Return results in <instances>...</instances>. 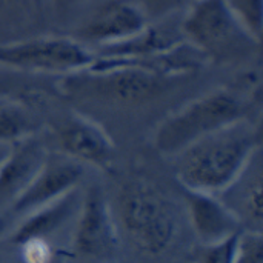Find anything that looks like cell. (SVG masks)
<instances>
[{"mask_svg":"<svg viewBox=\"0 0 263 263\" xmlns=\"http://www.w3.org/2000/svg\"><path fill=\"white\" fill-rule=\"evenodd\" d=\"M260 149L259 133L247 119L223 126L177 154L176 177L182 188L220 194Z\"/></svg>","mask_w":263,"mask_h":263,"instance_id":"obj_1","label":"cell"},{"mask_svg":"<svg viewBox=\"0 0 263 263\" xmlns=\"http://www.w3.org/2000/svg\"><path fill=\"white\" fill-rule=\"evenodd\" d=\"M117 216L131 243L143 254H163L176 239L177 220L171 202L145 179H131L120 185Z\"/></svg>","mask_w":263,"mask_h":263,"instance_id":"obj_2","label":"cell"},{"mask_svg":"<svg viewBox=\"0 0 263 263\" xmlns=\"http://www.w3.org/2000/svg\"><path fill=\"white\" fill-rule=\"evenodd\" d=\"M247 119L245 105L230 89L211 91L162 120L154 133V146L163 156H177L197 140Z\"/></svg>","mask_w":263,"mask_h":263,"instance_id":"obj_3","label":"cell"},{"mask_svg":"<svg viewBox=\"0 0 263 263\" xmlns=\"http://www.w3.org/2000/svg\"><path fill=\"white\" fill-rule=\"evenodd\" d=\"M65 89L79 97L140 103L163 92L170 79L134 66H92L66 76Z\"/></svg>","mask_w":263,"mask_h":263,"instance_id":"obj_4","label":"cell"},{"mask_svg":"<svg viewBox=\"0 0 263 263\" xmlns=\"http://www.w3.org/2000/svg\"><path fill=\"white\" fill-rule=\"evenodd\" d=\"M94 60V51L71 37L43 35L0 45V65L29 72L71 76L88 69Z\"/></svg>","mask_w":263,"mask_h":263,"instance_id":"obj_5","label":"cell"},{"mask_svg":"<svg viewBox=\"0 0 263 263\" xmlns=\"http://www.w3.org/2000/svg\"><path fill=\"white\" fill-rule=\"evenodd\" d=\"M179 28L185 42L208 60L230 57L248 45H256L236 23L225 0H196L186 8Z\"/></svg>","mask_w":263,"mask_h":263,"instance_id":"obj_6","label":"cell"},{"mask_svg":"<svg viewBox=\"0 0 263 263\" xmlns=\"http://www.w3.org/2000/svg\"><path fill=\"white\" fill-rule=\"evenodd\" d=\"M77 213V223L71 240L72 253L80 259L114 260L119 253V233L103 191L99 186L88 188Z\"/></svg>","mask_w":263,"mask_h":263,"instance_id":"obj_7","label":"cell"},{"mask_svg":"<svg viewBox=\"0 0 263 263\" xmlns=\"http://www.w3.org/2000/svg\"><path fill=\"white\" fill-rule=\"evenodd\" d=\"M57 143L63 156L82 165H91L105 173L114 168L116 146L111 136L85 116H68L57 128Z\"/></svg>","mask_w":263,"mask_h":263,"instance_id":"obj_8","label":"cell"},{"mask_svg":"<svg viewBox=\"0 0 263 263\" xmlns=\"http://www.w3.org/2000/svg\"><path fill=\"white\" fill-rule=\"evenodd\" d=\"M149 22L133 0H106L77 31L79 40L96 48L119 43L142 31Z\"/></svg>","mask_w":263,"mask_h":263,"instance_id":"obj_9","label":"cell"},{"mask_svg":"<svg viewBox=\"0 0 263 263\" xmlns=\"http://www.w3.org/2000/svg\"><path fill=\"white\" fill-rule=\"evenodd\" d=\"M83 177V165L63 156L48 157L28 188L12 202L14 213L28 214L76 190Z\"/></svg>","mask_w":263,"mask_h":263,"instance_id":"obj_10","label":"cell"},{"mask_svg":"<svg viewBox=\"0 0 263 263\" xmlns=\"http://www.w3.org/2000/svg\"><path fill=\"white\" fill-rule=\"evenodd\" d=\"M48 157L49 151L37 134L9 146L0 163V208L12 205L42 170Z\"/></svg>","mask_w":263,"mask_h":263,"instance_id":"obj_11","label":"cell"},{"mask_svg":"<svg viewBox=\"0 0 263 263\" xmlns=\"http://www.w3.org/2000/svg\"><path fill=\"white\" fill-rule=\"evenodd\" d=\"M183 199L191 228L200 243H214L243 230L219 196L183 188Z\"/></svg>","mask_w":263,"mask_h":263,"instance_id":"obj_12","label":"cell"},{"mask_svg":"<svg viewBox=\"0 0 263 263\" xmlns=\"http://www.w3.org/2000/svg\"><path fill=\"white\" fill-rule=\"evenodd\" d=\"M262 153L253 156L240 176L219 196V199L239 219L243 230L262 231Z\"/></svg>","mask_w":263,"mask_h":263,"instance_id":"obj_13","label":"cell"},{"mask_svg":"<svg viewBox=\"0 0 263 263\" xmlns=\"http://www.w3.org/2000/svg\"><path fill=\"white\" fill-rule=\"evenodd\" d=\"M183 40L180 28L174 29L168 25L153 22L119 43L96 48L94 54L96 57L111 60H140L166 52Z\"/></svg>","mask_w":263,"mask_h":263,"instance_id":"obj_14","label":"cell"},{"mask_svg":"<svg viewBox=\"0 0 263 263\" xmlns=\"http://www.w3.org/2000/svg\"><path fill=\"white\" fill-rule=\"evenodd\" d=\"M80 200L76 188L54 202L25 214L23 222L9 236V242L18 247L28 239H46L49 234L59 231L79 211Z\"/></svg>","mask_w":263,"mask_h":263,"instance_id":"obj_15","label":"cell"},{"mask_svg":"<svg viewBox=\"0 0 263 263\" xmlns=\"http://www.w3.org/2000/svg\"><path fill=\"white\" fill-rule=\"evenodd\" d=\"M39 122L29 108L5 94H0V143L12 145L26 137L35 136Z\"/></svg>","mask_w":263,"mask_h":263,"instance_id":"obj_16","label":"cell"},{"mask_svg":"<svg viewBox=\"0 0 263 263\" xmlns=\"http://www.w3.org/2000/svg\"><path fill=\"white\" fill-rule=\"evenodd\" d=\"M240 29L256 43L260 45L263 35V0H225Z\"/></svg>","mask_w":263,"mask_h":263,"instance_id":"obj_17","label":"cell"},{"mask_svg":"<svg viewBox=\"0 0 263 263\" xmlns=\"http://www.w3.org/2000/svg\"><path fill=\"white\" fill-rule=\"evenodd\" d=\"M239 233L214 243H200L193 254V263H233Z\"/></svg>","mask_w":263,"mask_h":263,"instance_id":"obj_18","label":"cell"},{"mask_svg":"<svg viewBox=\"0 0 263 263\" xmlns=\"http://www.w3.org/2000/svg\"><path fill=\"white\" fill-rule=\"evenodd\" d=\"M233 263H263L262 231L242 230L239 233Z\"/></svg>","mask_w":263,"mask_h":263,"instance_id":"obj_19","label":"cell"},{"mask_svg":"<svg viewBox=\"0 0 263 263\" xmlns=\"http://www.w3.org/2000/svg\"><path fill=\"white\" fill-rule=\"evenodd\" d=\"M139 9L143 12L146 20L160 22L165 17L173 15L174 12L191 6L196 0H133Z\"/></svg>","mask_w":263,"mask_h":263,"instance_id":"obj_20","label":"cell"},{"mask_svg":"<svg viewBox=\"0 0 263 263\" xmlns=\"http://www.w3.org/2000/svg\"><path fill=\"white\" fill-rule=\"evenodd\" d=\"M18 247L23 263H52L54 251L46 239H28Z\"/></svg>","mask_w":263,"mask_h":263,"instance_id":"obj_21","label":"cell"},{"mask_svg":"<svg viewBox=\"0 0 263 263\" xmlns=\"http://www.w3.org/2000/svg\"><path fill=\"white\" fill-rule=\"evenodd\" d=\"M9 146H11V145H3V143H0V163H2V160L5 159V156H6Z\"/></svg>","mask_w":263,"mask_h":263,"instance_id":"obj_22","label":"cell"},{"mask_svg":"<svg viewBox=\"0 0 263 263\" xmlns=\"http://www.w3.org/2000/svg\"><path fill=\"white\" fill-rule=\"evenodd\" d=\"M71 2H74V0H59V3L63 5V6H65V5H69Z\"/></svg>","mask_w":263,"mask_h":263,"instance_id":"obj_23","label":"cell"},{"mask_svg":"<svg viewBox=\"0 0 263 263\" xmlns=\"http://www.w3.org/2000/svg\"><path fill=\"white\" fill-rule=\"evenodd\" d=\"M0 94H5V92H3V91H2V88H0Z\"/></svg>","mask_w":263,"mask_h":263,"instance_id":"obj_24","label":"cell"},{"mask_svg":"<svg viewBox=\"0 0 263 263\" xmlns=\"http://www.w3.org/2000/svg\"><path fill=\"white\" fill-rule=\"evenodd\" d=\"M0 2H8V0H0Z\"/></svg>","mask_w":263,"mask_h":263,"instance_id":"obj_25","label":"cell"}]
</instances>
